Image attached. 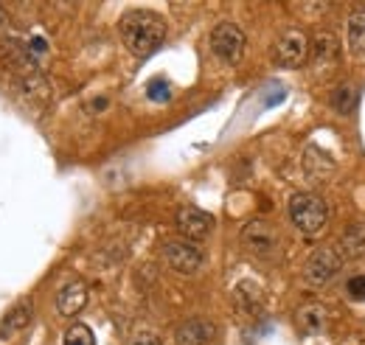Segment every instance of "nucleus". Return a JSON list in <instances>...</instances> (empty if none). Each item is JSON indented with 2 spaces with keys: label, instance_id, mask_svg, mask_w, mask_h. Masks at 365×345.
Here are the masks:
<instances>
[{
  "label": "nucleus",
  "instance_id": "nucleus-5",
  "mask_svg": "<svg viewBox=\"0 0 365 345\" xmlns=\"http://www.w3.org/2000/svg\"><path fill=\"white\" fill-rule=\"evenodd\" d=\"M307 56H309V37L298 29L281 34L278 43L273 45V62L278 68H287V71L301 68L307 62Z\"/></svg>",
  "mask_w": 365,
  "mask_h": 345
},
{
  "label": "nucleus",
  "instance_id": "nucleus-13",
  "mask_svg": "<svg viewBox=\"0 0 365 345\" xmlns=\"http://www.w3.org/2000/svg\"><path fill=\"white\" fill-rule=\"evenodd\" d=\"M31 317H34V306H31L29 301H20L9 314H6V320L0 323V331H3V334L23 331V329L31 323Z\"/></svg>",
  "mask_w": 365,
  "mask_h": 345
},
{
  "label": "nucleus",
  "instance_id": "nucleus-17",
  "mask_svg": "<svg viewBox=\"0 0 365 345\" xmlns=\"http://www.w3.org/2000/svg\"><path fill=\"white\" fill-rule=\"evenodd\" d=\"M62 345H96V334H93L91 326H85V323H73V326L65 331Z\"/></svg>",
  "mask_w": 365,
  "mask_h": 345
},
{
  "label": "nucleus",
  "instance_id": "nucleus-9",
  "mask_svg": "<svg viewBox=\"0 0 365 345\" xmlns=\"http://www.w3.org/2000/svg\"><path fill=\"white\" fill-rule=\"evenodd\" d=\"M214 337H217V326L205 317H188L175 329L178 345H208Z\"/></svg>",
  "mask_w": 365,
  "mask_h": 345
},
{
  "label": "nucleus",
  "instance_id": "nucleus-19",
  "mask_svg": "<svg viewBox=\"0 0 365 345\" xmlns=\"http://www.w3.org/2000/svg\"><path fill=\"white\" fill-rule=\"evenodd\" d=\"M127 345H160V337L155 331H149V329H138Z\"/></svg>",
  "mask_w": 365,
  "mask_h": 345
},
{
  "label": "nucleus",
  "instance_id": "nucleus-4",
  "mask_svg": "<svg viewBox=\"0 0 365 345\" xmlns=\"http://www.w3.org/2000/svg\"><path fill=\"white\" fill-rule=\"evenodd\" d=\"M160 256H163L169 269H175L180 275H194L202 267V261H205L202 250L194 242H188V239H172V242H166L163 250H160Z\"/></svg>",
  "mask_w": 365,
  "mask_h": 345
},
{
  "label": "nucleus",
  "instance_id": "nucleus-15",
  "mask_svg": "<svg viewBox=\"0 0 365 345\" xmlns=\"http://www.w3.org/2000/svg\"><path fill=\"white\" fill-rule=\"evenodd\" d=\"M236 303H239L245 311L256 314V311L262 309V292H259V287L250 284V281H242V284L236 287Z\"/></svg>",
  "mask_w": 365,
  "mask_h": 345
},
{
  "label": "nucleus",
  "instance_id": "nucleus-3",
  "mask_svg": "<svg viewBox=\"0 0 365 345\" xmlns=\"http://www.w3.org/2000/svg\"><path fill=\"white\" fill-rule=\"evenodd\" d=\"M208 43L217 59H222L225 65H239L247 48V37L236 23H217Z\"/></svg>",
  "mask_w": 365,
  "mask_h": 345
},
{
  "label": "nucleus",
  "instance_id": "nucleus-1",
  "mask_svg": "<svg viewBox=\"0 0 365 345\" xmlns=\"http://www.w3.org/2000/svg\"><path fill=\"white\" fill-rule=\"evenodd\" d=\"M118 34H121V43L127 45L130 53L152 56L166 40V23L155 11L135 9V11H127L118 20Z\"/></svg>",
  "mask_w": 365,
  "mask_h": 345
},
{
  "label": "nucleus",
  "instance_id": "nucleus-16",
  "mask_svg": "<svg viewBox=\"0 0 365 345\" xmlns=\"http://www.w3.org/2000/svg\"><path fill=\"white\" fill-rule=\"evenodd\" d=\"M349 48L354 53H363L365 51V11H357L349 20Z\"/></svg>",
  "mask_w": 365,
  "mask_h": 345
},
{
  "label": "nucleus",
  "instance_id": "nucleus-14",
  "mask_svg": "<svg viewBox=\"0 0 365 345\" xmlns=\"http://www.w3.org/2000/svg\"><path fill=\"white\" fill-rule=\"evenodd\" d=\"M357 98H360L357 87L349 85V82H343V85H337L331 90V107H334L340 115H349V113L357 107Z\"/></svg>",
  "mask_w": 365,
  "mask_h": 345
},
{
  "label": "nucleus",
  "instance_id": "nucleus-22",
  "mask_svg": "<svg viewBox=\"0 0 365 345\" xmlns=\"http://www.w3.org/2000/svg\"><path fill=\"white\" fill-rule=\"evenodd\" d=\"M3 17H6V11H3V9H0V26H3Z\"/></svg>",
  "mask_w": 365,
  "mask_h": 345
},
{
  "label": "nucleus",
  "instance_id": "nucleus-8",
  "mask_svg": "<svg viewBox=\"0 0 365 345\" xmlns=\"http://www.w3.org/2000/svg\"><path fill=\"white\" fill-rule=\"evenodd\" d=\"M242 242H245V247L250 253H256L262 259L273 256L275 250H278V233H275L273 225H267V222H250L242 230Z\"/></svg>",
  "mask_w": 365,
  "mask_h": 345
},
{
  "label": "nucleus",
  "instance_id": "nucleus-10",
  "mask_svg": "<svg viewBox=\"0 0 365 345\" xmlns=\"http://www.w3.org/2000/svg\"><path fill=\"white\" fill-rule=\"evenodd\" d=\"M88 306V284L85 281H68L56 292V311L62 317H76Z\"/></svg>",
  "mask_w": 365,
  "mask_h": 345
},
{
  "label": "nucleus",
  "instance_id": "nucleus-6",
  "mask_svg": "<svg viewBox=\"0 0 365 345\" xmlns=\"http://www.w3.org/2000/svg\"><path fill=\"white\" fill-rule=\"evenodd\" d=\"M340 269H343V253L337 247H320L309 256L304 275L312 287H326L340 275Z\"/></svg>",
  "mask_w": 365,
  "mask_h": 345
},
{
  "label": "nucleus",
  "instance_id": "nucleus-12",
  "mask_svg": "<svg viewBox=\"0 0 365 345\" xmlns=\"http://www.w3.org/2000/svg\"><path fill=\"white\" fill-rule=\"evenodd\" d=\"M343 259H365V222H351L340 236Z\"/></svg>",
  "mask_w": 365,
  "mask_h": 345
},
{
  "label": "nucleus",
  "instance_id": "nucleus-7",
  "mask_svg": "<svg viewBox=\"0 0 365 345\" xmlns=\"http://www.w3.org/2000/svg\"><path fill=\"white\" fill-rule=\"evenodd\" d=\"M178 230L188 242H202L211 230H214V216L205 214L202 208H194V205H185L178 211V219H175Z\"/></svg>",
  "mask_w": 365,
  "mask_h": 345
},
{
  "label": "nucleus",
  "instance_id": "nucleus-20",
  "mask_svg": "<svg viewBox=\"0 0 365 345\" xmlns=\"http://www.w3.org/2000/svg\"><path fill=\"white\" fill-rule=\"evenodd\" d=\"M346 289H349V298H354V301H365V275L351 278V281L346 284Z\"/></svg>",
  "mask_w": 365,
  "mask_h": 345
},
{
  "label": "nucleus",
  "instance_id": "nucleus-18",
  "mask_svg": "<svg viewBox=\"0 0 365 345\" xmlns=\"http://www.w3.org/2000/svg\"><path fill=\"white\" fill-rule=\"evenodd\" d=\"M312 48H315V56H318L320 62H331L337 56V40H334V34H318L312 40Z\"/></svg>",
  "mask_w": 365,
  "mask_h": 345
},
{
  "label": "nucleus",
  "instance_id": "nucleus-21",
  "mask_svg": "<svg viewBox=\"0 0 365 345\" xmlns=\"http://www.w3.org/2000/svg\"><path fill=\"white\" fill-rule=\"evenodd\" d=\"M146 93H149V98H152V101H166V98H169V85H166L163 79H155Z\"/></svg>",
  "mask_w": 365,
  "mask_h": 345
},
{
  "label": "nucleus",
  "instance_id": "nucleus-2",
  "mask_svg": "<svg viewBox=\"0 0 365 345\" xmlns=\"http://www.w3.org/2000/svg\"><path fill=\"white\" fill-rule=\"evenodd\" d=\"M289 219L301 233L312 236V233L323 230L329 211H326V202L315 194H295L289 200Z\"/></svg>",
  "mask_w": 365,
  "mask_h": 345
},
{
  "label": "nucleus",
  "instance_id": "nucleus-11",
  "mask_svg": "<svg viewBox=\"0 0 365 345\" xmlns=\"http://www.w3.org/2000/svg\"><path fill=\"white\" fill-rule=\"evenodd\" d=\"M295 326L304 334H323L329 329V309L315 301L301 303L298 311H295Z\"/></svg>",
  "mask_w": 365,
  "mask_h": 345
}]
</instances>
